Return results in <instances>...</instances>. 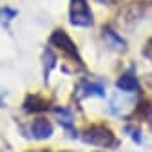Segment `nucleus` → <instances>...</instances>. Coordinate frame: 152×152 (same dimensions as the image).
<instances>
[{
  "instance_id": "obj_9",
  "label": "nucleus",
  "mask_w": 152,
  "mask_h": 152,
  "mask_svg": "<svg viewBox=\"0 0 152 152\" xmlns=\"http://www.w3.org/2000/svg\"><path fill=\"white\" fill-rule=\"evenodd\" d=\"M143 54L147 56V58L152 60V36L148 38V42H147V45H145V49H143Z\"/></svg>"
},
{
  "instance_id": "obj_3",
  "label": "nucleus",
  "mask_w": 152,
  "mask_h": 152,
  "mask_svg": "<svg viewBox=\"0 0 152 152\" xmlns=\"http://www.w3.org/2000/svg\"><path fill=\"white\" fill-rule=\"evenodd\" d=\"M51 44H54L58 49H62L65 54H69L71 58H76L78 62H82L80 60V56H78V49H76V45H74V42L71 40V36L65 33V31H54L53 34H51Z\"/></svg>"
},
{
  "instance_id": "obj_1",
  "label": "nucleus",
  "mask_w": 152,
  "mask_h": 152,
  "mask_svg": "<svg viewBox=\"0 0 152 152\" xmlns=\"http://www.w3.org/2000/svg\"><path fill=\"white\" fill-rule=\"evenodd\" d=\"M82 138H83V141H87L91 145H96V147H114V145H118V140L114 136V132L103 123L89 127L83 132Z\"/></svg>"
},
{
  "instance_id": "obj_7",
  "label": "nucleus",
  "mask_w": 152,
  "mask_h": 152,
  "mask_svg": "<svg viewBox=\"0 0 152 152\" xmlns=\"http://www.w3.org/2000/svg\"><path fill=\"white\" fill-rule=\"evenodd\" d=\"M103 38L114 47V49H121L125 45V42L121 40V36L116 33V31H112L110 27H103Z\"/></svg>"
},
{
  "instance_id": "obj_4",
  "label": "nucleus",
  "mask_w": 152,
  "mask_h": 152,
  "mask_svg": "<svg viewBox=\"0 0 152 152\" xmlns=\"http://www.w3.org/2000/svg\"><path fill=\"white\" fill-rule=\"evenodd\" d=\"M31 136L34 140H45L53 136V123L45 118H36L31 123Z\"/></svg>"
},
{
  "instance_id": "obj_6",
  "label": "nucleus",
  "mask_w": 152,
  "mask_h": 152,
  "mask_svg": "<svg viewBox=\"0 0 152 152\" xmlns=\"http://www.w3.org/2000/svg\"><path fill=\"white\" fill-rule=\"evenodd\" d=\"M82 91L85 96H105V85L102 80H85L82 82Z\"/></svg>"
},
{
  "instance_id": "obj_10",
  "label": "nucleus",
  "mask_w": 152,
  "mask_h": 152,
  "mask_svg": "<svg viewBox=\"0 0 152 152\" xmlns=\"http://www.w3.org/2000/svg\"><path fill=\"white\" fill-rule=\"evenodd\" d=\"M98 2H102V4H114V2H118V0H98Z\"/></svg>"
},
{
  "instance_id": "obj_2",
  "label": "nucleus",
  "mask_w": 152,
  "mask_h": 152,
  "mask_svg": "<svg viewBox=\"0 0 152 152\" xmlns=\"http://www.w3.org/2000/svg\"><path fill=\"white\" fill-rule=\"evenodd\" d=\"M69 16H71V24L76 27H91L94 24L92 11L87 4V0H72Z\"/></svg>"
},
{
  "instance_id": "obj_5",
  "label": "nucleus",
  "mask_w": 152,
  "mask_h": 152,
  "mask_svg": "<svg viewBox=\"0 0 152 152\" xmlns=\"http://www.w3.org/2000/svg\"><path fill=\"white\" fill-rule=\"evenodd\" d=\"M116 87L123 92H134V91H140V83H138V78L134 71H127L123 72L120 78L116 80Z\"/></svg>"
},
{
  "instance_id": "obj_8",
  "label": "nucleus",
  "mask_w": 152,
  "mask_h": 152,
  "mask_svg": "<svg viewBox=\"0 0 152 152\" xmlns=\"http://www.w3.org/2000/svg\"><path fill=\"white\" fill-rule=\"evenodd\" d=\"M54 114L60 118L58 121H60L65 129H71V127H72V114H71L65 107H56V109H54Z\"/></svg>"
}]
</instances>
